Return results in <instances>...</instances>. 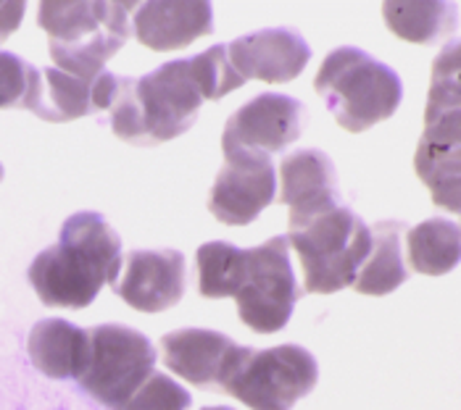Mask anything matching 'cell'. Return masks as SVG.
Returning a JSON list of instances; mask_svg holds the SVG:
<instances>
[{
	"label": "cell",
	"mask_w": 461,
	"mask_h": 410,
	"mask_svg": "<svg viewBox=\"0 0 461 410\" xmlns=\"http://www.w3.org/2000/svg\"><path fill=\"white\" fill-rule=\"evenodd\" d=\"M190 403L193 397L182 384L172 376L153 371L122 410H187Z\"/></svg>",
	"instance_id": "obj_26"
},
{
	"label": "cell",
	"mask_w": 461,
	"mask_h": 410,
	"mask_svg": "<svg viewBox=\"0 0 461 410\" xmlns=\"http://www.w3.org/2000/svg\"><path fill=\"white\" fill-rule=\"evenodd\" d=\"M24 19V3L22 0H0V42L19 30Z\"/></svg>",
	"instance_id": "obj_28"
},
{
	"label": "cell",
	"mask_w": 461,
	"mask_h": 410,
	"mask_svg": "<svg viewBox=\"0 0 461 410\" xmlns=\"http://www.w3.org/2000/svg\"><path fill=\"white\" fill-rule=\"evenodd\" d=\"M414 171L432 195V203L461 218V166L446 158H435L427 150L417 147ZM461 227V224H459Z\"/></svg>",
	"instance_id": "obj_24"
},
{
	"label": "cell",
	"mask_w": 461,
	"mask_h": 410,
	"mask_svg": "<svg viewBox=\"0 0 461 410\" xmlns=\"http://www.w3.org/2000/svg\"><path fill=\"white\" fill-rule=\"evenodd\" d=\"M369 232H372V250L356 273L354 290L358 295L385 298L409 279L401 253V237L409 229L403 221H377Z\"/></svg>",
	"instance_id": "obj_18"
},
{
	"label": "cell",
	"mask_w": 461,
	"mask_h": 410,
	"mask_svg": "<svg viewBox=\"0 0 461 410\" xmlns=\"http://www.w3.org/2000/svg\"><path fill=\"white\" fill-rule=\"evenodd\" d=\"M287 245L303 269V292L332 295L354 287L372 250L369 227L346 205H332L306 218H290Z\"/></svg>",
	"instance_id": "obj_4"
},
{
	"label": "cell",
	"mask_w": 461,
	"mask_h": 410,
	"mask_svg": "<svg viewBox=\"0 0 461 410\" xmlns=\"http://www.w3.org/2000/svg\"><path fill=\"white\" fill-rule=\"evenodd\" d=\"M383 19L395 37L414 42V45H432L454 34L459 13L454 3L388 0L383 3Z\"/></svg>",
	"instance_id": "obj_19"
},
{
	"label": "cell",
	"mask_w": 461,
	"mask_h": 410,
	"mask_svg": "<svg viewBox=\"0 0 461 410\" xmlns=\"http://www.w3.org/2000/svg\"><path fill=\"white\" fill-rule=\"evenodd\" d=\"M314 90L332 111L335 121L351 135L391 119L403 98L398 74L351 45L332 50L321 61Z\"/></svg>",
	"instance_id": "obj_5"
},
{
	"label": "cell",
	"mask_w": 461,
	"mask_h": 410,
	"mask_svg": "<svg viewBox=\"0 0 461 410\" xmlns=\"http://www.w3.org/2000/svg\"><path fill=\"white\" fill-rule=\"evenodd\" d=\"M30 361L48 379H79L90 358V334L64 318L37 321L27 337Z\"/></svg>",
	"instance_id": "obj_17"
},
{
	"label": "cell",
	"mask_w": 461,
	"mask_h": 410,
	"mask_svg": "<svg viewBox=\"0 0 461 410\" xmlns=\"http://www.w3.org/2000/svg\"><path fill=\"white\" fill-rule=\"evenodd\" d=\"M429 85H461V40L448 42L435 56Z\"/></svg>",
	"instance_id": "obj_27"
},
{
	"label": "cell",
	"mask_w": 461,
	"mask_h": 410,
	"mask_svg": "<svg viewBox=\"0 0 461 410\" xmlns=\"http://www.w3.org/2000/svg\"><path fill=\"white\" fill-rule=\"evenodd\" d=\"M40 68L22 61L14 53L0 50V111L5 108H30L35 95Z\"/></svg>",
	"instance_id": "obj_25"
},
{
	"label": "cell",
	"mask_w": 461,
	"mask_h": 410,
	"mask_svg": "<svg viewBox=\"0 0 461 410\" xmlns=\"http://www.w3.org/2000/svg\"><path fill=\"white\" fill-rule=\"evenodd\" d=\"M122 239L101 213H74L61 237L32 261L27 279L48 308H87L122 272Z\"/></svg>",
	"instance_id": "obj_1"
},
{
	"label": "cell",
	"mask_w": 461,
	"mask_h": 410,
	"mask_svg": "<svg viewBox=\"0 0 461 410\" xmlns=\"http://www.w3.org/2000/svg\"><path fill=\"white\" fill-rule=\"evenodd\" d=\"M111 287L140 313L169 310L185 295V258L177 250H132Z\"/></svg>",
	"instance_id": "obj_10"
},
{
	"label": "cell",
	"mask_w": 461,
	"mask_h": 410,
	"mask_svg": "<svg viewBox=\"0 0 461 410\" xmlns=\"http://www.w3.org/2000/svg\"><path fill=\"white\" fill-rule=\"evenodd\" d=\"M406 261L411 272L443 276L461 263V227L448 218H427L406 232Z\"/></svg>",
	"instance_id": "obj_20"
},
{
	"label": "cell",
	"mask_w": 461,
	"mask_h": 410,
	"mask_svg": "<svg viewBox=\"0 0 461 410\" xmlns=\"http://www.w3.org/2000/svg\"><path fill=\"white\" fill-rule=\"evenodd\" d=\"M227 56L246 82L258 79L267 85H285L301 76L312 58V48L293 30H261L230 42Z\"/></svg>",
	"instance_id": "obj_12"
},
{
	"label": "cell",
	"mask_w": 461,
	"mask_h": 410,
	"mask_svg": "<svg viewBox=\"0 0 461 410\" xmlns=\"http://www.w3.org/2000/svg\"><path fill=\"white\" fill-rule=\"evenodd\" d=\"M301 295L290 266L287 237H272L246 250V281L235 295V303L249 329L258 334L285 329Z\"/></svg>",
	"instance_id": "obj_8"
},
{
	"label": "cell",
	"mask_w": 461,
	"mask_h": 410,
	"mask_svg": "<svg viewBox=\"0 0 461 410\" xmlns=\"http://www.w3.org/2000/svg\"><path fill=\"white\" fill-rule=\"evenodd\" d=\"M0 179H3V166H0Z\"/></svg>",
	"instance_id": "obj_30"
},
{
	"label": "cell",
	"mask_w": 461,
	"mask_h": 410,
	"mask_svg": "<svg viewBox=\"0 0 461 410\" xmlns=\"http://www.w3.org/2000/svg\"><path fill=\"white\" fill-rule=\"evenodd\" d=\"M119 79L104 71L95 79H79L61 68H42L37 79L30 108L37 119L50 124H64L82 116H93L111 108Z\"/></svg>",
	"instance_id": "obj_13"
},
{
	"label": "cell",
	"mask_w": 461,
	"mask_h": 410,
	"mask_svg": "<svg viewBox=\"0 0 461 410\" xmlns=\"http://www.w3.org/2000/svg\"><path fill=\"white\" fill-rule=\"evenodd\" d=\"M417 147L461 166V85H429L425 132Z\"/></svg>",
	"instance_id": "obj_21"
},
{
	"label": "cell",
	"mask_w": 461,
	"mask_h": 410,
	"mask_svg": "<svg viewBox=\"0 0 461 410\" xmlns=\"http://www.w3.org/2000/svg\"><path fill=\"white\" fill-rule=\"evenodd\" d=\"M203 410H232V408H203Z\"/></svg>",
	"instance_id": "obj_29"
},
{
	"label": "cell",
	"mask_w": 461,
	"mask_h": 410,
	"mask_svg": "<svg viewBox=\"0 0 461 410\" xmlns=\"http://www.w3.org/2000/svg\"><path fill=\"white\" fill-rule=\"evenodd\" d=\"M303 105L295 98L267 93L238 108L224 124L221 145H238L261 153H280L301 137Z\"/></svg>",
	"instance_id": "obj_11"
},
{
	"label": "cell",
	"mask_w": 461,
	"mask_h": 410,
	"mask_svg": "<svg viewBox=\"0 0 461 410\" xmlns=\"http://www.w3.org/2000/svg\"><path fill=\"white\" fill-rule=\"evenodd\" d=\"M201 102L190 61H169L140 79H119L108 108L111 129L130 145L169 142L193 127Z\"/></svg>",
	"instance_id": "obj_2"
},
{
	"label": "cell",
	"mask_w": 461,
	"mask_h": 410,
	"mask_svg": "<svg viewBox=\"0 0 461 410\" xmlns=\"http://www.w3.org/2000/svg\"><path fill=\"white\" fill-rule=\"evenodd\" d=\"M320 381L314 355L298 344L269 350L243 347L221 389L250 410H293Z\"/></svg>",
	"instance_id": "obj_6"
},
{
	"label": "cell",
	"mask_w": 461,
	"mask_h": 410,
	"mask_svg": "<svg viewBox=\"0 0 461 410\" xmlns=\"http://www.w3.org/2000/svg\"><path fill=\"white\" fill-rule=\"evenodd\" d=\"M190 76L203 101H219L246 85V79L230 64L227 45H213L206 53L190 58Z\"/></svg>",
	"instance_id": "obj_23"
},
{
	"label": "cell",
	"mask_w": 461,
	"mask_h": 410,
	"mask_svg": "<svg viewBox=\"0 0 461 410\" xmlns=\"http://www.w3.org/2000/svg\"><path fill=\"white\" fill-rule=\"evenodd\" d=\"M138 3L45 0L37 22L48 34L56 68L79 79H95L132 37L130 11Z\"/></svg>",
	"instance_id": "obj_3"
},
{
	"label": "cell",
	"mask_w": 461,
	"mask_h": 410,
	"mask_svg": "<svg viewBox=\"0 0 461 410\" xmlns=\"http://www.w3.org/2000/svg\"><path fill=\"white\" fill-rule=\"evenodd\" d=\"M224 166L216 174L209 210L227 227H246L277 198V171L267 153L221 145Z\"/></svg>",
	"instance_id": "obj_9"
},
{
	"label": "cell",
	"mask_w": 461,
	"mask_h": 410,
	"mask_svg": "<svg viewBox=\"0 0 461 410\" xmlns=\"http://www.w3.org/2000/svg\"><path fill=\"white\" fill-rule=\"evenodd\" d=\"M195 272H198V292L206 300L235 298L246 281V250L209 242L195 253Z\"/></svg>",
	"instance_id": "obj_22"
},
{
	"label": "cell",
	"mask_w": 461,
	"mask_h": 410,
	"mask_svg": "<svg viewBox=\"0 0 461 410\" xmlns=\"http://www.w3.org/2000/svg\"><path fill=\"white\" fill-rule=\"evenodd\" d=\"M240 352L243 344L212 329H179L161 340L164 366L195 387H221Z\"/></svg>",
	"instance_id": "obj_14"
},
{
	"label": "cell",
	"mask_w": 461,
	"mask_h": 410,
	"mask_svg": "<svg viewBox=\"0 0 461 410\" xmlns=\"http://www.w3.org/2000/svg\"><path fill=\"white\" fill-rule=\"evenodd\" d=\"M87 334L90 358L77 381L101 406L122 410L156 371V347L140 332L116 324L93 326Z\"/></svg>",
	"instance_id": "obj_7"
},
{
	"label": "cell",
	"mask_w": 461,
	"mask_h": 410,
	"mask_svg": "<svg viewBox=\"0 0 461 410\" xmlns=\"http://www.w3.org/2000/svg\"><path fill=\"white\" fill-rule=\"evenodd\" d=\"M212 32V3L206 0H150L135 11V34L156 53L187 48Z\"/></svg>",
	"instance_id": "obj_15"
},
{
	"label": "cell",
	"mask_w": 461,
	"mask_h": 410,
	"mask_svg": "<svg viewBox=\"0 0 461 410\" xmlns=\"http://www.w3.org/2000/svg\"><path fill=\"white\" fill-rule=\"evenodd\" d=\"M277 176L280 190L275 201L290 208V218H306L338 205L335 166L321 150H298L285 156Z\"/></svg>",
	"instance_id": "obj_16"
}]
</instances>
